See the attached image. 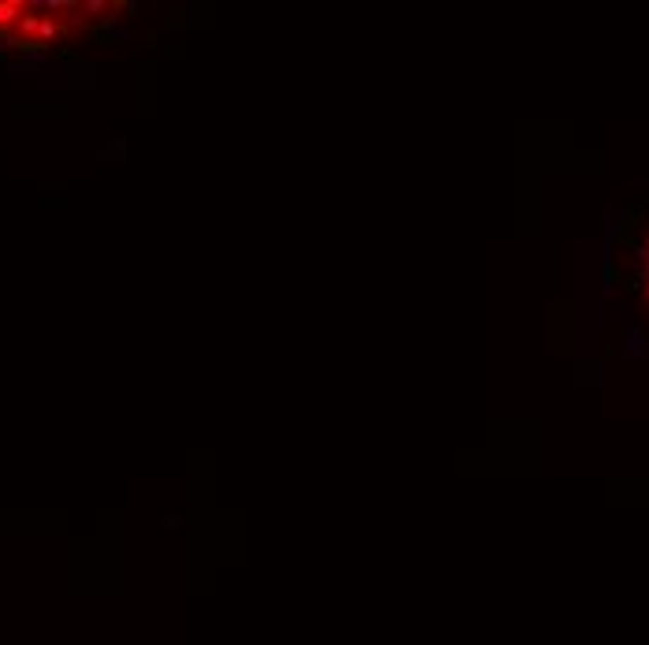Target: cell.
<instances>
[{
	"instance_id": "obj_1",
	"label": "cell",
	"mask_w": 649,
	"mask_h": 645,
	"mask_svg": "<svg viewBox=\"0 0 649 645\" xmlns=\"http://www.w3.org/2000/svg\"><path fill=\"white\" fill-rule=\"evenodd\" d=\"M638 291H642V299H645V306H649V231L642 235V243H638Z\"/></svg>"
},
{
	"instance_id": "obj_2",
	"label": "cell",
	"mask_w": 649,
	"mask_h": 645,
	"mask_svg": "<svg viewBox=\"0 0 649 645\" xmlns=\"http://www.w3.org/2000/svg\"><path fill=\"white\" fill-rule=\"evenodd\" d=\"M23 8H26L23 0H0V34H11V30H16Z\"/></svg>"
}]
</instances>
